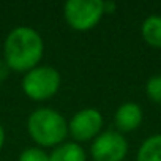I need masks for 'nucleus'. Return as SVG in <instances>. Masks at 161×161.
<instances>
[{"label":"nucleus","mask_w":161,"mask_h":161,"mask_svg":"<svg viewBox=\"0 0 161 161\" xmlns=\"http://www.w3.org/2000/svg\"><path fill=\"white\" fill-rule=\"evenodd\" d=\"M44 51V43L41 35L27 25H19L13 29L3 46V60L11 69L30 71L38 66Z\"/></svg>","instance_id":"obj_1"},{"label":"nucleus","mask_w":161,"mask_h":161,"mask_svg":"<svg viewBox=\"0 0 161 161\" xmlns=\"http://www.w3.org/2000/svg\"><path fill=\"white\" fill-rule=\"evenodd\" d=\"M27 128L32 139L43 147L60 145L68 134L65 117L51 108L35 109L27 120Z\"/></svg>","instance_id":"obj_2"},{"label":"nucleus","mask_w":161,"mask_h":161,"mask_svg":"<svg viewBox=\"0 0 161 161\" xmlns=\"http://www.w3.org/2000/svg\"><path fill=\"white\" fill-rule=\"evenodd\" d=\"M60 73L46 65H38L22 77V90L32 100H47L54 97L60 87Z\"/></svg>","instance_id":"obj_3"},{"label":"nucleus","mask_w":161,"mask_h":161,"mask_svg":"<svg viewBox=\"0 0 161 161\" xmlns=\"http://www.w3.org/2000/svg\"><path fill=\"white\" fill-rule=\"evenodd\" d=\"M63 14L69 27L76 30L93 29L104 14L101 0H68L63 7Z\"/></svg>","instance_id":"obj_4"},{"label":"nucleus","mask_w":161,"mask_h":161,"mask_svg":"<svg viewBox=\"0 0 161 161\" xmlns=\"http://www.w3.org/2000/svg\"><path fill=\"white\" fill-rule=\"evenodd\" d=\"M128 142L119 131H103L92 144L90 153L95 161H122L126 156Z\"/></svg>","instance_id":"obj_5"},{"label":"nucleus","mask_w":161,"mask_h":161,"mask_svg":"<svg viewBox=\"0 0 161 161\" xmlns=\"http://www.w3.org/2000/svg\"><path fill=\"white\" fill-rule=\"evenodd\" d=\"M103 126V115L95 108H86L77 111L69 123H68V133L79 142H84L89 139H95Z\"/></svg>","instance_id":"obj_6"},{"label":"nucleus","mask_w":161,"mask_h":161,"mask_svg":"<svg viewBox=\"0 0 161 161\" xmlns=\"http://www.w3.org/2000/svg\"><path fill=\"white\" fill-rule=\"evenodd\" d=\"M114 120L120 131H125V133L133 131L142 122V109L139 104H136L133 101H126L119 106V109L115 111Z\"/></svg>","instance_id":"obj_7"},{"label":"nucleus","mask_w":161,"mask_h":161,"mask_svg":"<svg viewBox=\"0 0 161 161\" xmlns=\"http://www.w3.org/2000/svg\"><path fill=\"white\" fill-rule=\"evenodd\" d=\"M49 161H86V152L77 142H62L51 152Z\"/></svg>","instance_id":"obj_8"},{"label":"nucleus","mask_w":161,"mask_h":161,"mask_svg":"<svg viewBox=\"0 0 161 161\" xmlns=\"http://www.w3.org/2000/svg\"><path fill=\"white\" fill-rule=\"evenodd\" d=\"M144 40L155 47H161V16L152 14L142 22Z\"/></svg>","instance_id":"obj_9"},{"label":"nucleus","mask_w":161,"mask_h":161,"mask_svg":"<svg viewBox=\"0 0 161 161\" xmlns=\"http://www.w3.org/2000/svg\"><path fill=\"white\" fill-rule=\"evenodd\" d=\"M137 161H161V134H153L142 142Z\"/></svg>","instance_id":"obj_10"},{"label":"nucleus","mask_w":161,"mask_h":161,"mask_svg":"<svg viewBox=\"0 0 161 161\" xmlns=\"http://www.w3.org/2000/svg\"><path fill=\"white\" fill-rule=\"evenodd\" d=\"M145 92L152 101L161 104V74H155L147 80Z\"/></svg>","instance_id":"obj_11"},{"label":"nucleus","mask_w":161,"mask_h":161,"mask_svg":"<svg viewBox=\"0 0 161 161\" xmlns=\"http://www.w3.org/2000/svg\"><path fill=\"white\" fill-rule=\"evenodd\" d=\"M19 161H49V155L40 147H29L21 152Z\"/></svg>","instance_id":"obj_12"},{"label":"nucleus","mask_w":161,"mask_h":161,"mask_svg":"<svg viewBox=\"0 0 161 161\" xmlns=\"http://www.w3.org/2000/svg\"><path fill=\"white\" fill-rule=\"evenodd\" d=\"M10 66H8V63L3 60V58H0V82H3V80L8 77V74H10Z\"/></svg>","instance_id":"obj_13"},{"label":"nucleus","mask_w":161,"mask_h":161,"mask_svg":"<svg viewBox=\"0 0 161 161\" xmlns=\"http://www.w3.org/2000/svg\"><path fill=\"white\" fill-rule=\"evenodd\" d=\"M115 3L114 2H103V10H104V13H112L114 10H115Z\"/></svg>","instance_id":"obj_14"},{"label":"nucleus","mask_w":161,"mask_h":161,"mask_svg":"<svg viewBox=\"0 0 161 161\" xmlns=\"http://www.w3.org/2000/svg\"><path fill=\"white\" fill-rule=\"evenodd\" d=\"M3 144H5V130H3L2 123H0V150H2Z\"/></svg>","instance_id":"obj_15"}]
</instances>
